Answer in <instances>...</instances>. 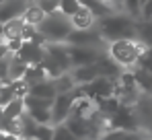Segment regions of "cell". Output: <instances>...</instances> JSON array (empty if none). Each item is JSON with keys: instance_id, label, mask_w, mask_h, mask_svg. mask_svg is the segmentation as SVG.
<instances>
[{"instance_id": "cell-1", "label": "cell", "mask_w": 152, "mask_h": 140, "mask_svg": "<svg viewBox=\"0 0 152 140\" xmlns=\"http://www.w3.org/2000/svg\"><path fill=\"white\" fill-rule=\"evenodd\" d=\"M97 29L105 41L115 39H136V19L124 13H111L97 21Z\"/></svg>"}, {"instance_id": "cell-2", "label": "cell", "mask_w": 152, "mask_h": 140, "mask_svg": "<svg viewBox=\"0 0 152 140\" xmlns=\"http://www.w3.org/2000/svg\"><path fill=\"white\" fill-rule=\"evenodd\" d=\"M148 47L138 39H115L107 41V56L119 64L121 68H134L138 66L140 58L146 54Z\"/></svg>"}, {"instance_id": "cell-3", "label": "cell", "mask_w": 152, "mask_h": 140, "mask_svg": "<svg viewBox=\"0 0 152 140\" xmlns=\"http://www.w3.org/2000/svg\"><path fill=\"white\" fill-rule=\"evenodd\" d=\"M37 31L45 37L48 43H66L68 35L74 31V25L70 21V17L56 10L43 19V23L37 27Z\"/></svg>"}, {"instance_id": "cell-4", "label": "cell", "mask_w": 152, "mask_h": 140, "mask_svg": "<svg viewBox=\"0 0 152 140\" xmlns=\"http://www.w3.org/2000/svg\"><path fill=\"white\" fill-rule=\"evenodd\" d=\"M82 95V87H76L72 93H64V95H56L53 105H51V124L53 126H62L70 113H72V105H74L76 97Z\"/></svg>"}, {"instance_id": "cell-5", "label": "cell", "mask_w": 152, "mask_h": 140, "mask_svg": "<svg viewBox=\"0 0 152 140\" xmlns=\"http://www.w3.org/2000/svg\"><path fill=\"white\" fill-rule=\"evenodd\" d=\"M111 130H126V132H140V117L134 111V107L121 105L113 116H109Z\"/></svg>"}, {"instance_id": "cell-6", "label": "cell", "mask_w": 152, "mask_h": 140, "mask_svg": "<svg viewBox=\"0 0 152 140\" xmlns=\"http://www.w3.org/2000/svg\"><path fill=\"white\" fill-rule=\"evenodd\" d=\"M68 46H86V47H99V49H107V41L103 39V35L99 33L97 27L93 29H74L68 39Z\"/></svg>"}, {"instance_id": "cell-7", "label": "cell", "mask_w": 152, "mask_h": 140, "mask_svg": "<svg viewBox=\"0 0 152 140\" xmlns=\"http://www.w3.org/2000/svg\"><path fill=\"white\" fill-rule=\"evenodd\" d=\"M68 46V43H66ZM107 49H99V47H86V46H68V54H70V64L72 68L78 66H88V64H97V60L101 58Z\"/></svg>"}, {"instance_id": "cell-8", "label": "cell", "mask_w": 152, "mask_h": 140, "mask_svg": "<svg viewBox=\"0 0 152 140\" xmlns=\"http://www.w3.org/2000/svg\"><path fill=\"white\" fill-rule=\"evenodd\" d=\"M15 58L27 66H39L45 58V46H39L35 41H23V46L15 54Z\"/></svg>"}, {"instance_id": "cell-9", "label": "cell", "mask_w": 152, "mask_h": 140, "mask_svg": "<svg viewBox=\"0 0 152 140\" xmlns=\"http://www.w3.org/2000/svg\"><path fill=\"white\" fill-rule=\"evenodd\" d=\"M29 6H31V0H4L0 4V25L23 19V15Z\"/></svg>"}, {"instance_id": "cell-10", "label": "cell", "mask_w": 152, "mask_h": 140, "mask_svg": "<svg viewBox=\"0 0 152 140\" xmlns=\"http://www.w3.org/2000/svg\"><path fill=\"white\" fill-rule=\"evenodd\" d=\"M82 91H84V95H88L93 101L99 99V97H111L115 93V80H111L107 76H97L93 83L82 85Z\"/></svg>"}, {"instance_id": "cell-11", "label": "cell", "mask_w": 152, "mask_h": 140, "mask_svg": "<svg viewBox=\"0 0 152 140\" xmlns=\"http://www.w3.org/2000/svg\"><path fill=\"white\" fill-rule=\"evenodd\" d=\"M70 74H72V78H74L76 85H78V87H82V85L93 83V80L99 76V68H97V64L78 66V68H72V70H70Z\"/></svg>"}, {"instance_id": "cell-12", "label": "cell", "mask_w": 152, "mask_h": 140, "mask_svg": "<svg viewBox=\"0 0 152 140\" xmlns=\"http://www.w3.org/2000/svg\"><path fill=\"white\" fill-rule=\"evenodd\" d=\"M70 21H72V25H74V29H93V27H97L95 15H93L86 6H80L74 15L70 17Z\"/></svg>"}, {"instance_id": "cell-13", "label": "cell", "mask_w": 152, "mask_h": 140, "mask_svg": "<svg viewBox=\"0 0 152 140\" xmlns=\"http://www.w3.org/2000/svg\"><path fill=\"white\" fill-rule=\"evenodd\" d=\"M29 95H35V97H41V99H56L58 91H56L53 80H51V78H45V80H41V83L29 87Z\"/></svg>"}, {"instance_id": "cell-14", "label": "cell", "mask_w": 152, "mask_h": 140, "mask_svg": "<svg viewBox=\"0 0 152 140\" xmlns=\"http://www.w3.org/2000/svg\"><path fill=\"white\" fill-rule=\"evenodd\" d=\"M95 105H97V111H101L103 116H113L119 107H121V103H119V99L115 97V95H111V97H99V99H95Z\"/></svg>"}, {"instance_id": "cell-15", "label": "cell", "mask_w": 152, "mask_h": 140, "mask_svg": "<svg viewBox=\"0 0 152 140\" xmlns=\"http://www.w3.org/2000/svg\"><path fill=\"white\" fill-rule=\"evenodd\" d=\"M136 39L142 41L146 47H152V21H136Z\"/></svg>"}, {"instance_id": "cell-16", "label": "cell", "mask_w": 152, "mask_h": 140, "mask_svg": "<svg viewBox=\"0 0 152 140\" xmlns=\"http://www.w3.org/2000/svg\"><path fill=\"white\" fill-rule=\"evenodd\" d=\"M134 78H136V85H138V89L142 91V93L146 95H152V72L146 68H136L134 72Z\"/></svg>"}, {"instance_id": "cell-17", "label": "cell", "mask_w": 152, "mask_h": 140, "mask_svg": "<svg viewBox=\"0 0 152 140\" xmlns=\"http://www.w3.org/2000/svg\"><path fill=\"white\" fill-rule=\"evenodd\" d=\"M25 101L21 99V97H17V99H12L10 103H6L4 107H2V116L6 117V119H17V117H21L25 113Z\"/></svg>"}, {"instance_id": "cell-18", "label": "cell", "mask_w": 152, "mask_h": 140, "mask_svg": "<svg viewBox=\"0 0 152 140\" xmlns=\"http://www.w3.org/2000/svg\"><path fill=\"white\" fill-rule=\"evenodd\" d=\"M23 19H17V21H8V23L2 25V39L8 41V39H21V31H23Z\"/></svg>"}, {"instance_id": "cell-19", "label": "cell", "mask_w": 152, "mask_h": 140, "mask_svg": "<svg viewBox=\"0 0 152 140\" xmlns=\"http://www.w3.org/2000/svg\"><path fill=\"white\" fill-rule=\"evenodd\" d=\"M53 85H56V91H58V95L72 93L76 87H78V85L74 83V78H72V74H70V70H68V72H64V74H60L58 78H53Z\"/></svg>"}, {"instance_id": "cell-20", "label": "cell", "mask_w": 152, "mask_h": 140, "mask_svg": "<svg viewBox=\"0 0 152 140\" xmlns=\"http://www.w3.org/2000/svg\"><path fill=\"white\" fill-rule=\"evenodd\" d=\"M48 15L35 4V2H31V6L25 10V15H23V21H25L27 25H33V27H39V25L43 23V19H45Z\"/></svg>"}, {"instance_id": "cell-21", "label": "cell", "mask_w": 152, "mask_h": 140, "mask_svg": "<svg viewBox=\"0 0 152 140\" xmlns=\"http://www.w3.org/2000/svg\"><path fill=\"white\" fill-rule=\"evenodd\" d=\"M45 78H48V74H45V70L41 68V66H27V72H25V76H23V80H25L29 87L41 83Z\"/></svg>"}, {"instance_id": "cell-22", "label": "cell", "mask_w": 152, "mask_h": 140, "mask_svg": "<svg viewBox=\"0 0 152 140\" xmlns=\"http://www.w3.org/2000/svg\"><path fill=\"white\" fill-rule=\"evenodd\" d=\"M140 132H126V130H109L101 134L99 140H140Z\"/></svg>"}, {"instance_id": "cell-23", "label": "cell", "mask_w": 152, "mask_h": 140, "mask_svg": "<svg viewBox=\"0 0 152 140\" xmlns=\"http://www.w3.org/2000/svg\"><path fill=\"white\" fill-rule=\"evenodd\" d=\"M27 72V64H23L21 60H17L12 56V62H10V72H8V80L15 83V80H21Z\"/></svg>"}, {"instance_id": "cell-24", "label": "cell", "mask_w": 152, "mask_h": 140, "mask_svg": "<svg viewBox=\"0 0 152 140\" xmlns=\"http://www.w3.org/2000/svg\"><path fill=\"white\" fill-rule=\"evenodd\" d=\"M27 113L33 117L37 124H51V109H50V107H35V109H27Z\"/></svg>"}, {"instance_id": "cell-25", "label": "cell", "mask_w": 152, "mask_h": 140, "mask_svg": "<svg viewBox=\"0 0 152 140\" xmlns=\"http://www.w3.org/2000/svg\"><path fill=\"white\" fill-rule=\"evenodd\" d=\"M53 136H56V126L53 124H39L35 134H33L35 140H53Z\"/></svg>"}, {"instance_id": "cell-26", "label": "cell", "mask_w": 152, "mask_h": 140, "mask_svg": "<svg viewBox=\"0 0 152 140\" xmlns=\"http://www.w3.org/2000/svg\"><path fill=\"white\" fill-rule=\"evenodd\" d=\"M121 8L126 10L127 17H132V19H140V10H142V2L140 0H124V4H121Z\"/></svg>"}, {"instance_id": "cell-27", "label": "cell", "mask_w": 152, "mask_h": 140, "mask_svg": "<svg viewBox=\"0 0 152 140\" xmlns=\"http://www.w3.org/2000/svg\"><path fill=\"white\" fill-rule=\"evenodd\" d=\"M80 6H82L80 0H60V8H58V10H60L62 15H66V17H72Z\"/></svg>"}, {"instance_id": "cell-28", "label": "cell", "mask_w": 152, "mask_h": 140, "mask_svg": "<svg viewBox=\"0 0 152 140\" xmlns=\"http://www.w3.org/2000/svg\"><path fill=\"white\" fill-rule=\"evenodd\" d=\"M12 99H17V95H15V85H12V83L2 85V87H0V107H4L6 103H10Z\"/></svg>"}, {"instance_id": "cell-29", "label": "cell", "mask_w": 152, "mask_h": 140, "mask_svg": "<svg viewBox=\"0 0 152 140\" xmlns=\"http://www.w3.org/2000/svg\"><path fill=\"white\" fill-rule=\"evenodd\" d=\"M35 4L45 13V15H51L60 8V0H35Z\"/></svg>"}, {"instance_id": "cell-30", "label": "cell", "mask_w": 152, "mask_h": 140, "mask_svg": "<svg viewBox=\"0 0 152 140\" xmlns=\"http://www.w3.org/2000/svg\"><path fill=\"white\" fill-rule=\"evenodd\" d=\"M37 35V27H33V25H23V31H21V39L23 41H31L33 37Z\"/></svg>"}, {"instance_id": "cell-31", "label": "cell", "mask_w": 152, "mask_h": 140, "mask_svg": "<svg viewBox=\"0 0 152 140\" xmlns=\"http://www.w3.org/2000/svg\"><path fill=\"white\" fill-rule=\"evenodd\" d=\"M140 19H144V21H152V0H146V2L142 4Z\"/></svg>"}, {"instance_id": "cell-32", "label": "cell", "mask_w": 152, "mask_h": 140, "mask_svg": "<svg viewBox=\"0 0 152 140\" xmlns=\"http://www.w3.org/2000/svg\"><path fill=\"white\" fill-rule=\"evenodd\" d=\"M4 43H6V47H8L10 54H17V52L21 49V46H23V39H8V41H4Z\"/></svg>"}, {"instance_id": "cell-33", "label": "cell", "mask_w": 152, "mask_h": 140, "mask_svg": "<svg viewBox=\"0 0 152 140\" xmlns=\"http://www.w3.org/2000/svg\"><path fill=\"white\" fill-rule=\"evenodd\" d=\"M0 39H2V25H0Z\"/></svg>"}, {"instance_id": "cell-34", "label": "cell", "mask_w": 152, "mask_h": 140, "mask_svg": "<svg viewBox=\"0 0 152 140\" xmlns=\"http://www.w3.org/2000/svg\"><path fill=\"white\" fill-rule=\"evenodd\" d=\"M21 140H35V138H21Z\"/></svg>"}, {"instance_id": "cell-35", "label": "cell", "mask_w": 152, "mask_h": 140, "mask_svg": "<svg viewBox=\"0 0 152 140\" xmlns=\"http://www.w3.org/2000/svg\"><path fill=\"white\" fill-rule=\"evenodd\" d=\"M140 2H142V4H144V2H146V0H140Z\"/></svg>"}, {"instance_id": "cell-36", "label": "cell", "mask_w": 152, "mask_h": 140, "mask_svg": "<svg viewBox=\"0 0 152 140\" xmlns=\"http://www.w3.org/2000/svg\"><path fill=\"white\" fill-rule=\"evenodd\" d=\"M2 85H4V83H2V80H0V87H2Z\"/></svg>"}, {"instance_id": "cell-37", "label": "cell", "mask_w": 152, "mask_h": 140, "mask_svg": "<svg viewBox=\"0 0 152 140\" xmlns=\"http://www.w3.org/2000/svg\"><path fill=\"white\" fill-rule=\"evenodd\" d=\"M140 140H148V138H140Z\"/></svg>"}, {"instance_id": "cell-38", "label": "cell", "mask_w": 152, "mask_h": 140, "mask_svg": "<svg viewBox=\"0 0 152 140\" xmlns=\"http://www.w3.org/2000/svg\"><path fill=\"white\" fill-rule=\"evenodd\" d=\"M2 2H4V0H0V4H2Z\"/></svg>"}, {"instance_id": "cell-39", "label": "cell", "mask_w": 152, "mask_h": 140, "mask_svg": "<svg viewBox=\"0 0 152 140\" xmlns=\"http://www.w3.org/2000/svg\"><path fill=\"white\" fill-rule=\"evenodd\" d=\"M107 2H109V0H107Z\"/></svg>"}]
</instances>
